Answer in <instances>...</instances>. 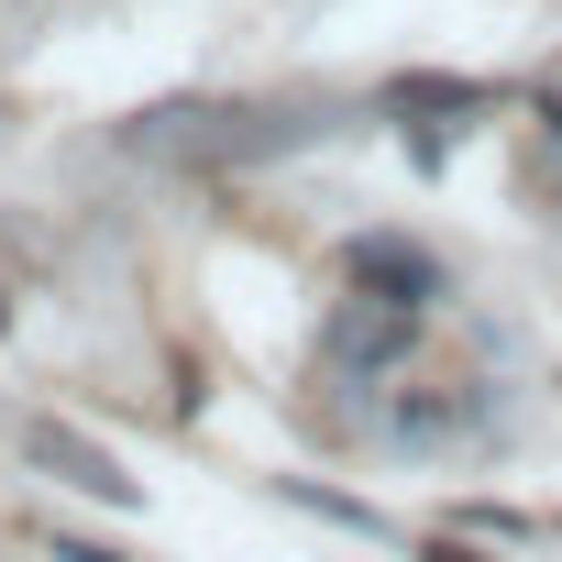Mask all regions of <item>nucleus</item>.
Segmentation results:
<instances>
[{
  "mask_svg": "<svg viewBox=\"0 0 562 562\" xmlns=\"http://www.w3.org/2000/svg\"><path fill=\"white\" fill-rule=\"evenodd\" d=\"M408 342H419V299H386V288H353L321 321V364L331 375H386V364H408Z\"/></svg>",
  "mask_w": 562,
  "mask_h": 562,
  "instance_id": "1",
  "label": "nucleus"
},
{
  "mask_svg": "<svg viewBox=\"0 0 562 562\" xmlns=\"http://www.w3.org/2000/svg\"><path fill=\"white\" fill-rule=\"evenodd\" d=\"M342 276H353V288H386V299H441V254L430 243H408V232H353L342 243Z\"/></svg>",
  "mask_w": 562,
  "mask_h": 562,
  "instance_id": "2",
  "label": "nucleus"
},
{
  "mask_svg": "<svg viewBox=\"0 0 562 562\" xmlns=\"http://www.w3.org/2000/svg\"><path fill=\"white\" fill-rule=\"evenodd\" d=\"M386 430L397 441H474L485 430V386H408L386 408Z\"/></svg>",
  "mask_w": 562,
  "mask_h": 562,
  "instance_id": "3",
  "label": "nucleus"
},
{
  "mask_svg": "<svg viewBox=\"0 0 562 562\" xmlns=\"http://www.w3.org/2000/svg\"><path fill=\"white\" fill-rule=\"evenodd\" d=\"M34 463H45L56 485H78V496H100V507H133V474H111V452H89V441H78V430H56V419L34 430Z\"/></svg>",
  "mask_w": 562,
  "mask_h": 562,
  "instance_id": "4",
  "label": "nucleus"
},
{
  "mask_svg": "<svg viewBox=\"0 0 562 562\" xmlns=\"http://www.w3.org/2000/svg\"><path fill=\"white\" fill-rule=\"evenodd\" d=\"M386 111H485V89H474V78H397Z\"/></svg>",
  "mask_w": 562,
  "mask_h": 562,
  "instance_id": "5",
  "label": "nucleus"
},
{
  "mask_svg": "<svg viewBox=\"0 0 562 562\" xmlns=\"http://www.w3.org/2000/svg\"><path fill=\"white\" fill-rule=\"evenodd\" d=\"M419 562H485V551H463V540H430V551H419Z\"/></svg>",
  "mask_w": 562,
  "mask_h": 562,
  "instance_id": "6",
  "label": "nucleus"
},
{
  "mask_svg": "<svg viewBox=\"0 0 562 562\" xmlns=\"http://www.w3.org/2000/svg\"><path fill=\"white\" fill-rule=\"evenodd\" d=\"M0 331H12V299H0Z\"/></svg>",
  "mask_w": 562,
  "mask_h": 562,
  "instance_id": "7",
  "label": "nucleus"
},
{
  "mask_svg": "<svg viewBox=\"0 0 562 562\" xmlns=\"http://www.w3.org/2000/svg\"><path fill=\"white\" fill-rule=\"evenodd\" d=\"M551 122H562V89H551Z\"/></svg>",
  "mask_w": 562,
  "mask_h": 562,
  "instance_id": "8",
  "label": "nucleus"
}]
</instances>
